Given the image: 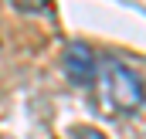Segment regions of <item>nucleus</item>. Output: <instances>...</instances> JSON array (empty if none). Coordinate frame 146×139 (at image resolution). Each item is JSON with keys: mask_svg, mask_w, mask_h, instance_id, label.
<instances>
[{"mask_svg": "<svg viewBox=\"0 0 146 139\" xmlns=\"http://www.w3.org/2000/svg\"><path fill=\"white\" fill-rule=\"evenodd\" d=\"M61 68H65V78L78 85V88H92L95 85V75H99V58L92 54V48L85 41H72L61 54Z\"/></svg>", "mask_w": 146, "mask_h": 139, "instance_id": "nucleus-2", "label": "nucleus"}, {"mask_svg": "<svg viewBox=\"0 0 146 139\" xmlns=\"http://www.w3.org/2000/svg\"><path fill=\"white\" fill-rule=\"evenodd\" d=\"M75 139H106V136H102L99 129H92V126H85V129H78V132H75Z\"/></svg>", "mask_w": 146, "mask_h": 139, "instance_id": "nucleus-3", "label": "nucleus"}, {"mask_svg": "<svg viewBox=\"0 0 146 139\" xmlns=\"http://www.w3.org/2000/svg\"><path fill=\"white\" fill-rule=\"evenodd\" d=\"M95 102L106 115L126 119L136 115L146 105V81L136 68H129L119 58H102L99 61V75H95Z\"/></svg>", "mask_w": 146, "mask_h": 139, "instance_id": "nucleus-1", "label": "nucleus"}]
</instances>
